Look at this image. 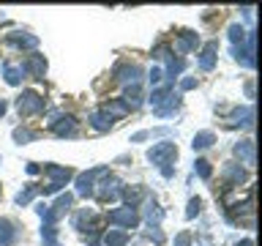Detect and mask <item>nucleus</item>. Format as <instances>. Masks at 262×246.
I'll return each mask as SVG.
<instances>
[{
  "label": "nucleus",
  "mask_w": 262,
  "mask_h": 246,
  "mask_svg": "<svg viewBox=\"0 0 262 246\" xmlns=\"http://www.w3.org/2000/svg\"><path fill=\"white\" fill-rule=\"evenodd\" d=\"M194 172H196V175H200V178H205V180H208L210 178V161H205V159H196V164H194Z\"/></svg>",
  "instance_id": "7c9ffc66"
},
{
  "label": "nucleus",
  "mask_w": 262,
  "mask_h": 246,
  "mask_svg": "<svg viewBox=\"0 0 262 246\" xmlns=\"http://www.w3.org/2000/svg\"><path fill=\"white\" fill-rule=\"evenodd\" d=\"M246 96H249V98H254V82H251V79L246 82Z\"/></svg>",
  "instance_id": "ea45409f"
},
{
  "label": "nucleus",
  "mask_w": 262,
  "mask_h": 246,
  "mask_svg": "<svg viewBox=\"0 0 262 246\" xmlns=\"http://www.w3.org/2000/svg\"><path fill=\"white\" fill-rule=\"evenodd\" d=\"M0 115H6V101L0 98Z\"/></svg>",
  "instance_id": "79ce46f5"
},
{
  "label": "nucleus",
  "mask_w": 262,
  "mask_h": 246,
  "mask_svg": "<svg viewBox=\"0 0 262 246\" xmlns=\"http://www.w3.org/2000/svg\"><path fill=\"white\" fill-rule=\"evenodd\" d=\"M14 241V224L6 219H0V246H8Z\"/></svg>",
  "instance_id": "b1692460"
},
{
  "label": "nucleus",
  "mask_w": 262,
  "mask_h": 246,
  "mask_svg": "<svg viewBox=\"0 0 262 246\" xmlns=\"http://www.w3.org/2000/svg\"><path fill=\"white\" fill-rule=\"evenodd\" d=\"M235 156L243 164L254 167V164H257V148H254V139H241V142L235 145Z\"/></svg>",
  "instance_id": "f8f14e48"
},
{
  "label": "nucleus",
  "mask_w": 262,
  "mask_h": 246,
  "mask_svg": "<svg viewBox=\"0 0 262 246\" xmlns=\"http://www.w3.org/2000/svg\"><path fill=\"white\" fill-rule=\"evenodd\" d=\"M120 197H123V202H126V208H137V202L145 200V189L142 186H123Z\"/></svg>",
  "instance_id": "2eb2a0df"
},
{
  "label": "nucleus",
  "mask_w": 262,
  "mask_h": 246,
  "mask_svg": "<svg viewBox=\"0 0 262 246\" xmlns=\"http://www.w3.org/2000/svg\"><path fill=\"white\" fill-rule=\"evenodd\" d=\"M6 44L22 47V49H36V47H38V38L30 36V33H8V36H6Z\"/></svg>",
  "instance_id": "4468645a"
},
{
  "label": "nucleus",
  "mask_w": 262,
  "mask_h": 246,
  "mask_svg": "<svg viewBox=\"0 0 262 246\" xmlns=\"http://www.w3.org/2000/svg\"><path fill=\"white\" fill-rule=\"evenodd\" d=\"M147 238H153V243H164V235L159 233V227H150V230H147Z\"/></svg>",
  "instance_id": "e433bc0d"
},
{
  "label": "nucleus",
  "mask_w": 262,
  "mask_h": 246,
  "mask_svg": "<svg viewBox=\"0 0 262 246\" xmlns=\"http://www.w3.org/2000/svg\"><path fill=\"white\" fill-rule=\"evenodd\" d=\"M41 241H44V246H60V243H57L55 224H44V227H41Z\"/></svg>",
  "instance_id": "393cba45"
},
{
  "label": "nucleus",
  "mask_w": 262,
  "mask_h": 246,
  "mask_svg": "<svg viewBox=\"0 0 262 246\" xmlns=\"http://www.w3.org/2000/svg\"><path fill=\"white\" fill-rule=\"evenodd\" d=\"M49 129H52L57 137H74L77 134V120H74L71 115H55V120H49Z\"/></svg>",
  "instance_id": "9b49d317"
},
{
  "label": "nucleus",
  "mask_w": 262,
  "mask_h": 246,
  "mask_svg": "<svg viewBox=\"0 0 262 246\" xmlns=\"http://www.w3.org/2000/svg\"><path fill=\"white\" fill-rule=\"evenodd\" d=\"M112 77L118 82H126V85H139V77H142V69L137 63H128V60H120L115 66Z\"/></svg>",
  "instance_id": "423d86ee"
},
{
  "label": "nucleus",
  "mask_w": 262,
  "mask_h": 246,
  "mask_svg": "<svg viewBox=\"0 0 262 246\" xmlns=\"http://www.w3.org/2000/svg\"><path fill=\"white\" fill-rule=\"evenodd\" d=\"M150 107H153V112L159 115V118H167V115H172L178 110V96H172L169 85L161 88V90H153L150 93Z\"/></svg>",
  "instance_id": "f257e3e1"
},
{
  "label": "nucleus",
  "mask_w": 262,
  "mask_h": 246,
  "mask_svg": "<svg viewBox=\"0 0 262 246\" xmlns=\"http://www.w3.org/2000/svg\"><path fill=\"white\" fill-rule=\"evenodd\" d=\"M213 142H216V134H213V131H200V134H194L191 148L194 151H205V148H210Z\"/></svg>",
  "instance_id": "4be33fe9"
},
{
  "label": "nucleus",
  "mask_w": 262,
  "mask_h": 246,
  "mask_svg": "<svg viewBox=\"0 0 262 246\" xmlns=\"http://www.w3.org/2000/svg\"><path fill=\"white\" fill-rule=\"evenodd\" d=\"M110 224H118V227H126V230H134L139 224V213L137 208H118V211H110Z\"/></svg>",
  "instance_id": "0eeeda50"
},
{
  "label": "nucleus",
  "mask_w": 262,
  "mask_h": 246,
  "mask_svg": "<svg viewBox=\"0 0 262 246\" xmlns=\"http://www.w3.org/2000/svg\"><path fill=\"white\" fill-rule=\"evenodd\" d=\"M147 79H150V85H159V82L164 79V71L159 69V66H153V69H150V74H147Z\"/></svg>",
  "instance_id": "f704fd0d"
},
{
  "label": "nucleus",
  "mask_w": 262,
  "mask_h": 246,
  "mask_svg": "<svg viewBox=\"0 0 262 246\" xmlns=\"http://www.w3.org/2000/svg\"><path fill=\"white\" fill-rule=\"evenodd\" d=\"M101 110H104V112H110L112 118H120V115H126V112H128V107L123 104L120 98H115V101H110V104H104Z\"/></svg>",
  "instance_id": "a878e982"
},
{
  "label": "nucleus",
  "mask_w": 262,
  "mask_h": 246,
  "mask_svg": "<svg viewBox=\"0 0 262 246\" xmlns=\"http://www.w3.org/2000/svg\"><path fill=\"white\" fill-rule=\"evenodd\" d=\"M191 88H196V79H194V77L180 79V90H191Z\"/></svg>",
  "instance_id": "4c0bfd02"
},
{
  "label": "nucleus",
  "mask_w": 262,
  "mask_h": 246,
  "mask_svg": "<svg viewBox=\"0 0 262 246\" xmlns=\"http://www.w3.org/2000/svg\"><path fill=\"white\" fill-rule=\"evenodd\" d=\"M237 246H254L251 238H243V241H237Z\"/></svg>",
  "instance_id": "a19ab883"
},
{
  "label": "nucleus",
  "mask_w": 262,
  "mask_h": 246,
  "mask_svg": "<svg viewBox=\"0 0 262 246\" xmlns=\"http://www.w3.org/2000/svg\"><path fill=\"white\" fill-rule=\"evenodd\" d=\"M38 172H41L38 164H28V175H38Z\"/></svg>",
  "instance_id": "58836bf2"
},
{
  "label": "nucleus",
  "mask_w": 262,
  "mask_h": 246,
  "mask_svg": "<svg viewBox=\"0 0 262 246\" xmlns=\"http://www.w3.org/2000/svg\"><path fill=\"white\" fill-rule=\"evenodd\" d=\"M183 66H186V63L180 60V57H178V60H175V57H172V60H169V66H167V77H169V79H175L178 74L183 71Z\"/></svg>",
  "instance_id": "473e14b6"
},
{
  "label": "nucleus",
  "mask_w": 262,
  "mask_h": 246,
  "mask_svg": "<svg viewBox=\"0 0 262 246\" xmlns=\"http://www.w3.org/2000/svg\"><path fill=\"white\" fill-rule=\"evenodd\" d=\"M106 175H110V167H93V170L77 175V194L79 197H90L93 189H96V178H106Z\"/></svg>",
  "instance_id": "7ed1b4c3"
},
{
  "label": "nucleus",
  "mask_w": 262,
  "mask_h": 246,
  "mask_svg": "<svg viewBox=\"0 0 262 246\" xmlns=\"http://www.w3.org/2000/svg\"><path fill=\"white\" fill-rule=\"evenodd\" d=\"M14 139H16L19 145L33 142V139H36V131H30V129H14Z\"/></svg>",
  "instance_id": "c85d7f7f"
},
{
  "label": "nucleus",
  "mask_w": 262,
  "mask_h": 246,
  "mask_svg": "<svg viewBox=\"0 0 262 246\" xmlns=\"http://www.w3.org/2000/svg\"><path fill=\"white\" fill-rule=\"evenodd\" d=\"M246 36H249V33H246V30L241 28V25H232V28H229V38H232V44H235V47H237V44L243 47Z\"/></svg>",
  "instance_id": "c756f323"
},
{
  "label": "nucleus",
  "mask_w": 262,
  "mask_h": 246,
  "mask_svg": "<svg viewBox=\"0 0 262 246\" xmlns=\"http://www.w3.org/2000/svg\"><path fill=\"white\" fill-rule=\"evenodd\" d=\"M172 159H178V148H175V142H156L150 151H147V161L159 164V167H167Z\"/></svg>",
  "instance_id": "20e7f679"
},
{
  "label": "nucleus",
  "mask_w": 262,
  "mask_h": 246,
  "mask_svg": "<svg viewBox=\"0 0 262 246\" xmlns=\"http://www.w3.org/2000/svg\"><path fill=\"white\" fill-rule=\"evenodd\" d=\"M153 55L159 57V60H172V49L167 44H159V47L153 49Z\"/></svg>",
  "instance_id": "72a5a7b5"
},
{
  "label": "nucleus",
  "mask_w": 262,
  "mask_h": 246,
  "mask_svg": "<svg viewBox=\"0 0 262 246\" xmlns=\"http://www.w3.org/2000/svg\"><path fill=\"white\" fill-rule=\"evenodd\" d=\"M3 74H6V82H8V85H19V82L25 79L22 66H14V63H3Z\"/></svg>",
  "instance_id": "412c9836"
},
{
  "label": "nucleus",
  "mask_w": 262,
  "mask_h": 246,
  "mask_svg": "<svg viewBox=\"0 0 262 246\" xmlns=\"http://www.w3.org/2000/svg\"><path fill=\"white\" fill-rule=\"evenodd\" d=\"M112 123H115V118L110 112H104V110H96L93 115H90V126H93L96 131H110Z\"/></svg>",
  "instance_id": "a211bd4d"
},
{
  "label": "nucleus",
  "mask_w": 262,
  "mask_h": 246,
  "mask_svg": "<svg viewBox=\"0 0 262 246\" xmlns=\"http://www.w3.org/2000/svg\"><path fill=\"white\" fill-rule=\"evenodd\" d=\"M19 66H22L25 74H30V77H36V79H44V74H47V57L38 55V52L28 55Z\"/></svg>",
  "instance_id": "6e6552de"
},
{
  "label": "nucleus",
  "mask_w": 262,
  "mask_h": 246,
  "mask_svg": "<svg viewBox=\"0 0 262 246\" xmlns=\"http://www.w3.org/2000/svg\"><path fill=\"white\" fill-rule=\"evenodd\" d=\"M16 110H19V115H36V112H41L44 110V98H41L36 90H25V93L16 98Z\"/></svg>",
  "instance_id": "39448f33"
},
{
  "label": "nucleus",
  "mask_w": 262,
  "mask_h": 246,
  "mask_svg": "<svg viewBox=\"0 0 262 246\" xmlns=\"http://www.w3.org/2000/svg\"><path fill=\"white\" fill-rule=\"evenodd\" d=\"M145 216H147V224L150 227H159V221H161V208H159V202L156 200H150V197H147V202H145Z\"/></svg>",
  "instance_id": "aec40b11"
},
{
  "label": "nucleus",
  "mask_w": 262,
  "mask_h": 246,
  "mask_svg": "<svg viewBox=\"0 0 262 246\" xmlns=\"http://www.w3.org/2000/svg\"><path fill=\"white\" fill-rule=\"evenodd\" d=\"M41 170H44V175H49V183H55V186H60V189L74 178V170L60 167V164H44Z\"/></svg>",
  "instance_id": "9d476101"
},
{
  "label": "nucleus",
  "mask_w": 262,
  "mask_h": 246,
  "mask_svg": "<svg viewBox=\"0 0 262 246\" xmlns=\"http://www.w3.org/2000/svg\"><path fill=\"white\" fill-rule=\"evenodd\" d=\"M36 194H38V186H33V183H30V186H25L22 192L14 197V202H16V205H28V202H30Z\"/></svg>",
  "instance_id": "bb28decb"
},
{
  "label": "nucleus",
  "mask_w": 262,
  "mask_h": 246,
  "mask_svg": "<svg viewBox=\"0 0 262 246\" xmlns=\"http://www.w3.org/2000/svg\"><path fill=\"white\" fill-rule=\"evenodd\" d=\"M169 134V129H147V131H137L134 137H131V142H142V139H150V137H164Z\"/></svg>",
  "instance_id": "cd10ccee"
},
{
  "label": "nucleus",
  "mask_w": 262,
  "mask_h": 246,
  "mask_svg": "<svg viewBox=\"0 0 262 246\" xmlns=\"http://www.w3.org/2000/svg\"><path fill=\"white\" fill-rule=\"evenodd\" d=\"M71 205H74V194H60L55 200V205H41L38 213H41V219H44L47 224H55L66 211H71Z\"/></svg>",
  "instance_id": "f03ea898"
},
{
  "label": "nucleus",
  "mask_w": 262,
  "mask_h": 246,
  "mask_svg": "<svg viewBox=\"0 0 262 246\" xmlns=\"http://www.w3.org/2000/svg\"><path fill=\"white\" fill-rule=\"evenodd\" d=\"M172 246H191V233H188V230H183V233L175 238V243H172Z\"/></svg>",
  "instance_id": "c9c22d12"
},
{
  "label": "nucleus",
  "mask_w": 262,
  "mask_h": 246,
  "mask_svg": "<svg viewBox=\"0 0 262 246\" xmlns=\"http://www.w3.org/2000/svg\"><path fill=\"white\" fill-rule=\"evenodd\" d=\"M200 211H202V200L200 197H191V200H188V208H186V219H194Z\"/></svg>",
  "instance_id": "2f4dec72"
},
{
  "label": "nucleus",
  "mask_w": 262,
  "mask_h": 246,
  "mask_svg": "<svg viewBox=\"0 0 262 246\" xmlns=\"http://www.w3.org/2000/svg\"><path fill=\"white\" fill-rule=\"evenodd\" d=\"M216 49H219L216 41H208V44H205V49L200 52V69L202 71H210L213 66H216Z\"/></svg>",
  "instance_id": "dca6fc26"
},
{
  "label": "nucleus",
  "mask_w": 262,
  "mask_h": 246,
  "mask_svg": "<svg viewBox=\"0 0 262 246\" xmlns=\"http://www.w3.org/2000/svg\"><path fill=\"white\" fill-rule=\"evenodd\" d=\"M123 104L128 107V110H137L139 104H142V88L139 85H128L126 88V93H123V98H120Z\"/></svg>",
  "instance_id": "6ab92c4d"
},
{
  "label": "nucleus",
  "mask_w": 262,
  "mask_h": 246,
  "mask_svg": "<svg viewBox=\"0 0 262 246\" xmlns=\"http://www.w3.org/2000/svg\"><path fill=\"white\" fill-rule=\"evenodd\" d=\"M221 175H224V180H227V189L229 186H241L243 180H246V172H243V167L241 164H224V170H221Z\"/></svg>",
  "instance_id": "ddd939ff"
},
{
  "label": "nucleus",
  "mask_w": 262,
  "mask_h": 246,
  "mask_svg": "<svg viewBox=\"0 0 262 246\" xmlns=\"http://www.w3.org/2000/svg\"><path fill=\"white\" fill-rule=\"evenodd\" d=\"M120 189H123V183H120L118 178L106 175V180H104V183H98L93 192H96V197H98L101 202H106V200H118V197H120Z\"/></svg>",
  "instance_id": "1a4fd4ad"
},
{
  "label": "nucleus",
  "mask_w": 262,
  "mask_h": 246,
  "mask_svg": "<svg viewBox=\"0 0 262 246\" xmlns=\"http://www.w3.org/2000/svg\"><path fill=\"white\" fill-rule=\"evenodd\" d=\"M196 44H200V36H196V33H191V30H180L175 49H178V52H191V49H196Z\"/></svg>",
  "instance_id": "f3484780"
},
{
  "label": "nucleus",
  "mask_w": 262,
  "mask_h": 246,
  "mask_svg": "<svg viewBox=\"0 0 262 246\" xmlns=\"http://www.w3.org/2000/svg\"><path fill=\"white\" fill-rule=\"evenodd\" d=\"M128 243V235L120 233V230H110L104 235V246H126Z\"/></svg>",
  "instance_id": "5701e85b"
}]
</instances>
